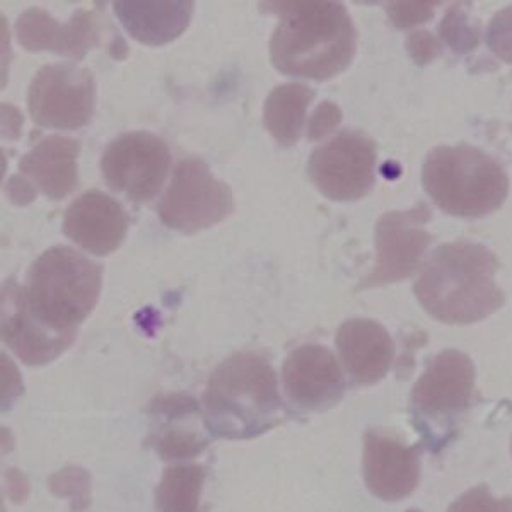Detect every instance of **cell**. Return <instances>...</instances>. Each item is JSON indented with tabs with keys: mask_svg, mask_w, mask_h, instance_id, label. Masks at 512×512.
<instances>
[{
	"mask_svg": "<svg viewBox=\"0 0 512 512\" xmlns=\"http://www.w3.org/2000/svg\"><path fill=\"white\" fill-rule=\"evenodd\" d=\"M420 449L378 431L364 436L362 475L367 489L384 502H398L414 494L420 482Z\"/></svg>",
	"mask_w": 512,
	"mask_h": 512,
	"instance_id": "8fae6325",
	"label": "cell"
},
{
	"mask_svg": "<svg viewBox=\"0 0 512 512\" xmlns=\"http://www.w3.org/2000/svg\"><path fill=\"white\" fill-rule=\"evenodd\" d=\"M313 98L315 91L304 84H282L268 94L263 125L280 146L291 147L299 140Z\"/></svg>",
	"mask_w": 512,
	"mask_h": 512,
	"instance_id": "ffe728a7",
	"label": "cell"
},
{
	"mask_svg": "<svg viewBox=\"0 0 512 512\" xmlns=\"http://www.w3.org/2000/svg\"><path fill=\"white\" fill-rule=\"evenodd\" d=\"M448 512H512V497H494L487 485L466 490L449 506Z\"/></svg>",
	"mask_w": 512,
	"mask_h": 512,
	"instance_id": "603a6c76",
	"label": "cell"
},
{
	"mask_svg": "<svg viewBox=\"0 0 512 512\" xmlns=\"http://www.w3.org/2000/svg\"><path fill=\"white\" fill-rule=\"evenodd\" d=\"M422 183L439 209L458 217L492 214L509 193L501 164L470 146L436 147L425 159Z\"/></svg>",
	"mask_w": 512,
	"mask_h": 512,
	"instance_id": "5b68a950",
	"label": "cell"
},
{
	"mask_svg": "<svg viewBox=\"0 0 512 512\" xmlns=\"http://www.w3.org/2000/svg\"><path fill=\"white\" fill-rule=\"evenodd\" d=\"M499 260L477 243L439 246L415 282L422 308L448 325H468L502 308L504 292L495 284Z\"/></svg>",
	"mask_w": 512,
	"mask_h": 512,
	"instance_id": "7a4b0ae2",
	"label": "cell"
},
{
	"mask_svg": "<svg viewBox=\"0 0 512 512\" xmlns=\"http://www.w3.org/2000/svg\"><path fill=\"white\" fill-rule=\"evenodd\" d=\"M2 371H4V378H2V402L4 405H9L14 396L19 395L21 391V379L16 373V367L12 366V362L6 359V355L2 357Z\"/></svg>",
	"mask_w": 512,
	"mask_h": 512,
	"instance_id": "f546056e",
	"label": "cell"
},
{
	"mask_svg": "<svg viewBox=\"0 0 512 512\" xmlns=\"http://www.w3.org/2000/svg\"><path fill=\"white\" fill-rule=\"evenodd\" d=\"M284 417L274 369L262 355L238 352L216 367L204 393V422L214 436L250 439Z\"/></svg>",
	"mask_w": 512,
	"mask_h": 512,
	"instance_id": "3957f363",
	"label": "cell"
},
{
	"mask_svg": "<svg viewBox=\"0 0 512 512\" xmlns=\"http://www.w3.org/2000/svg\"><path fill=\"white\" fill-rule=\"evenodd\" d=\"M7 197L12 204L28 205L36 198V190L23 176L14 175L7 181Z\"/></svg>",
	"mask_w": 512,
	"mask_h": 512,
	"instance_id": "f1b7e54d",
	"label": "cell"
},
{
	"mask_svg": "<svg viewBox=\"0 0 512 512\" xmlns=\"http://www.w3.org/2000/svg\"><path fill=\"white\" fill-rule=\"evenodd\" d=\"M234 209L233 192L200 159L178 164L159 202V219L178 233L195 234L224 221Z\"/></svg>",
	"mask_w": 512,
	"mask_h": 512,
	"instance_id": "8992f818",
	"label": "cell"
},
{
	"mask_svg": "<svg viewBox=\"0 0 512 512\" xmlns=\"http://www.w3.org/2000/svg\"><path fill=\"white\" fill-rule=\"evenodd\" d=\"M96 86L91 70L74 64L45 65L28 93V110L40 127L77 130L93 118Z\"/></svg>",
	"mask_w": 512,
	"mask_h": 512,
	"instance_id": "ba28073f",
	"label": "cell"
},
{
	"mask_svg": "<svg viewBox=\"0 0 512 512\" xmlns=\"http://www.w3.org/2000/svg\"><path fill=\"white\" fill-rule=\"evenodd\" d=\"M171 154L164 140L149 132H130L113 140L101 158V173L113 192L144 204L168 178Z\"/></svg>",
	"mask_w": 512,
	"mask_h": 512,
	"instance_id": "52a82bcc",
	"label": "cell"
},
{
	"mask_svg": "<svg viewBox=\"0 0 512 512\" xmlns=\"http://www.w3.org/2000/svg\"><path fill=\"white\" fill-rule=\"evenodd\" d=\"M434 4L429 2H391L386 7L391 23L398 28H410L425 23L434 14Z\"/></svg>",
	"mask_w": 512,
	"mask_h": 512,
	"instance_id": "484cf974",
	"label": "cell"
},
{
	"mask_svg": "<svg viewBox=\"0 0 512 512\" xmlns=\"http://www.w3.org/2000/svg\"><path fill=\"white\" fill-rule=\"evenodd\" d=\"M487 45L499 59L512 64V6L495 14L487 31Z\"/></svg>",
	"mask_w": 512,
	"mask_h": 512,
	"instance_id": "d4e9b609",
	"label": "cell"
},
{
	"mask_svg": "<svg viewBox=\"0 0 512 512\" xmlns=\"http://www.w3.org/2000/svg\"><path fill=\"white\" fill-rule=\"evenodd\" d=\"M408 512H420V511H414V509H412V511H408Z\"/></svg>",
	"mask_w": 512,
	"mask_h": 512,
	"instance_id": "1f68e13d",
	"label": "cell"
},
{
	"mask_svg": "<svg viewBox=\"0 0 512 512\" xmlns=\"http://www.w3.org/2000/svg\"><path fill=\"white\" fill-rule=\"evenodd\" d=\"M431 217L424 202L407 212L384 214L376 226V267L357 289L386 286L414 274L431 245V234L425 229Z\"/></svg>",
	"mask_w": 512,
	"mask_h": 512,
	"instance_id": "30bf717a",
	"label": "cell"
},
{
	"mask_svg": "<svg viewBox=\"0 0 512 512\" xmlns=\"http://www.w3.org/2000/svg\"><path fill=\"white\" fill-rule=\"evenodd\" d=\"M2 111H4V137H9V139H14V137H18V125H14V120L18 122V120H23L21 115H19L18 110L11 105L2 106Z\"/></svg>",
	"mask_w": 512,
	"mask_h": 512,
	"instance_id": "4dcf8cb0",
	"label": "cell"
},
{
	"mask_svg": "<svg viewBox=\"0 0 512 512\" xmlns=\"http://www.w3.org/2000/svg\"><path fill=\"white\" fill-rule=\"evenodd\" d=\"M62 229L82 250L106 256L118 250L127 236L128 216L115 198L91 190L67 207Z\"/></svg>",
	"mask_w": 512,
	"mask_h": 512,
	"instance_id": "9a60e30c",
	"label": "cell"
},
{
	"mask_svg": "<svg viewBox=\"0 0 512 512\" xmlns=\"http://www.w3.org/2000/svg\"><path fill=\"white\" fill-rule=\"evenodd\" d=\"M207 443L209 441L197 429L168 425L159 432L154 446L164 460H181V458H193L195 454L202 453L207 448Z\"/></svg>",
	"mask_w": 512,
	"mask_h": 512,
	"instance_id": "7402d4cb",
	"label": "cell"
},
{
	"mask_svg": "<svg viewBox=\"0 0 512 512\" xmlns=\"http://www.w3.org/2000/svg\"><path fill=\"white\" fill-rule=\"evenodd\" d=\"M2 338L24 364L43 366L69 349L76 335L52 332L31 318L24 308L21 287L9 279L2 291Z\"/></svg>",
	"mask_w": 512,
	"mask_h": 512,
	"instance_id": "2e32d148",
	"label": "cell"
},
{
	"mask_svg": "<svg viewBox=\"0 0 512 512\" xmlns=\"http://www.w3.org/2000/svg\"><path fill=\"white\" fill-rule=\"evenodd\" d=\"M282 384L292 403L304 410H323L337 403L345 379L335 355L321 345H303L289 354Z\"/></svg>",
	"mask_w": 512,
	"mask_h": 512,
	"instance_id": "5bb4252c",
	"label": "cell"
},
{
	"mask_svg": "<svg viewBox=\"0 0 512 512\" xmlns=\"http://www.w3.org/2000/svg\"><path fill=\"white\" fill-rule=\"evenodd\" d=\"M19 45L28 52H53L82 60L101 45V26L96 12L77 9L67 23H60L40 7H30L16 23Z\"/></svg>",
	"mask_w": 512,
	"mask_h": 512,
	"instance_id": "4fadbf2b",
	"label": "cell"
},
{
	"mask_svg": "<svg viewBox=\"0 0 512 512\" xmlns=\"http://www.w3.org/2000/svg\"><path fill=\"white\" fill-rule=\"evenodd\" d=\"M337 347L355 384H376L388 374L395 359V344L384 326L354 318L338 328Z\"/></svg>",
	"mask_w": 512,
	"mask_h": 512,
	"instance_id": "e0dca14e",
	"label": "cell"
},
{
	"mask_svg": "<svg viewBox=\"0 0 512 512\" xmlns=\"http://www.w3.org/2000/svg\"><path fill=\"white\" fill-rule=\"evenodd\" d=\"M475 390V366L468 355L448 349L437 354L412 391V403L427 417L465 412Z\"/></svg>",
	"mask_w": 512,
	"mask_h": 512,
	"instance_id": "7c38bea8",
	"label": "cell"
},
{
	"mask_svg": "<svg viewBox=\"0 0 512 512\" xmlns=\"http://www.w3.org/2000/svg\"><path fill=\"white\" fill-rule=\"evenodd\" d=\"M511 453H512V441H511Z\"/></svg>",
	"mask_w": 512,
	"mask_h": 512,
	"instance_id": "d6a6232c",
	"label": "cell"
},
{
	"mask_svg": "<svg viewBox=\"0 0 512 512\" xmlns=\"http://www.w3.org/2000/svg\"><path fill=\"white\" fill-rule=\"evenodd\" d=\"M123 28L132 38L159 47L169 41L176 40L187 30L192 21L193 2H115L113 4Z\"/></svg>",
	"mask_w": 512,
	"mask_h": 512,
	"instance_id": "d6986e66",
	"label": "cell"
},
{
	"mask_svg": "<svg viewBox=\"0 0 512 512\" xmlns=\"http://www.w3.org/2000/svg\"><path fill=\"white\" fill-rule=\"evenodd\" d=\"M407 47L408 52L412 53L415 62H419V64L432 62V60L436 59L437 53H439L437 41L427 31H420V33H414V35L410 36Z\"/></svg>",
	"mask_w": 512,
	"mask_h": 512,
	"instance_id": "83f0119b",
	"label": "cell"
},
{
	"mask_svg": "<svg viewBox=\"0 0 512 512\" xmlns=\"http://www.w3.org/2000/svg\"><path fill=\"white\" fill-rule=\"evenodd\" d=\"M441 35L456 52H468L477 47V31L468 26L465 16L458 9H451L448 12V16L441 24Z\"/></svg>",
	"mask_w": 512,
	"mask_h": 512,
	"instance_id": "cb8c5ba5",
	"label": "cell"
},
{
	"mask_svg": "<svg viewBox=\"0 0 512 512\" xmlns=\"http://www.w3.org/2000/svg\"><path fill=\"white\" fill-rule=\"evenodd\" d=\"M79 142L62 135L40 140L19 163L21 173L30 176L41 192L52 200H62L77 188Z\"/></svg>",
	"mask_w": 512,
	"mask_h": 512,
	"instance_id": "ac0fdd59",
	"label": "cell"
},
{
	"mask_svg": "<svg viewBox=\"0 0 512 512\" xmlns=\"http://www.w3.org/2000/svg\"><path fill=\"white\" fill-rule=\"evenodd\" d=\"M204 478V466L176 465L166 468L156 490L158 512H198Z\"/></svg>",
	"mask_w": 512,
	"mask_h": 512,
	"instance_id": "44dd1931",
	"label": "cell"
},
{
	"mask_svg": "<svg viewBox=\"0 0 512 512\" xmlns=\"http://www.w3.org/2000/svg\"><path fill=\"white\" fill-rule=\"evenodd\" d=\"M103 282L98 263L70 246H53L31 265L21 287L24 308L48 330L76 335L93 313Z\"/></svg>",
	"mask_w": 512,
	"mask_h": 512,
	"instance_id": "277c9868",
	"label": "cell"
},
{
	"mask_svg": "<svg viewBox=\"0 0 512 512\" xmlns=\"http://www.w3.org/2000/svg\"><path fill=\"white\" fill-rule=\"evenodd\" d=\"M260 6L279 16L270 59L282 74L326 81L342 74L354 59L357 33L344 4L282 0Z\"/></svg>",
	"mask_w": 512,
	"mask_h": 512,
	"instance_id": "6da1fadb",
	"label": "cell"
},
{
	"mask_svg": "<svg viewBox=\"0 0 512 512\" xmlns=\"http://www.w3.org/2000/svg\"><path fill=\"white\" fill-rule=\"evenodd\" d=\"M342 122V111L337 105H333L330 101H325L318 106L315 115L311 117L308 123V139H323L325 135L330 134L333 128L338 127V123Z\"/></svg>",
	"mask_w": 512,
	"mask_h": 512,
	"instance_id": "4316f807",
	"label": "cell"
},
{
	"mask_svg": "<svg viewBox=\"0 0 512 512\" xmlns=\"http://www.w3.org/2000/svg\"><path fill=\"white\" fill-rule=\"evenodd\" d=\"M376 144L357 130H345L315 149L308 175L326 198L354 202L366 197L374 185Z\"/></svg>",
	"mask_w": 512,
	"mask_h": 512,
	"instance_id": "9c48e42d",
	"label": "cell"
}]
</instances>
